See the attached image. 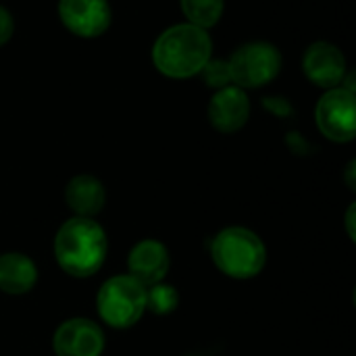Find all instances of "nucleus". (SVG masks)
I'll use <instances>...</instances> for the list:
<instances>
[{"label":"nucleus","mask_w":356,"mask_h":356,"mask_svg":"<svg viewBox=\"0 0 356 356\" xmlns=\"http://www.w3.org/2000/svg\"><path fill=\"white\" fill-rule=\"evenodd\" d=\"M232 81L238 88H261L277 77L282 54L269 42H250L238 48L227 60Z\"/></svg>","instance_id":"obj_5"},{"label":"nucleus","mask_w":356,"mask_h":356,"mask_svg":"<svg viewBox=\"0 0 356 356\" xmlns=\"http://www.w3.org/2000/svg\"><path fill=\"white\" fill-rule=\"evenodd\" d=\"M307 77L319 88H338L346 75V58L342 50L330 42H315L302 58Z\"/></svg>","instance_id":"obj_9"},{"label":"nucleus","mask_w":356,"mask_h":356,"mask_svg":"<svg viewBox=\"0 0 356 356\" xmlns=\"http://www.w3.org/2000/svg\"><path fill=\"white\" fill-rule=\"evenodd\" d=\"M215 267L234 280L257 277L267 263L263 240L246 227H225L211 242Z\"/></svg>","instance_id":"obj_3"},{"label":"nucleus","mask_w":356,"mask_h":356,"mask_svg":"<svg viewBox=\"0 0 356 356\" xmlns=\"http://www.w3.org/2000/svg\"><path fill=\"white\" fill-rule=\"evenodd\" d=\"M179 305V294L173 286L167 284H154L146 288V311L152 315H169L177 309Z\"/></svg>","instance_id":"obj_15"},{"label":"nucleus","mask_w":356,"mask_h":356,"mask_svg":"<svg viewBox=\"0 0 356 356\" xmlns=\"http://www.w3.org/2000/svg\"><path fill=\"white\" fill-rule=\"evenodd\" d=\"M250 115V100L246 92L238 86H225L209 102V121L215 129L223 134H234L242 129Z\"/></svg>","instance_id":"obj_11"},{"label":"nucleus","mask_w":356,"mask_h":356,"mask_svg":"<svg viewBox=\"0 0 356 356\" xmlns=\"http://www.w3.org/2000/svg\"><path fill=\"white\" fill-rule=\"evenodd\" d=\"M13 31H15V23H13L10 13L4 6H0V46L10 40Z\"/></svg>","instance_id":"obj_17"},{"label":"nucleus","mask_w":356,"mask_h":356,"mask_svg":"<svg viewBox=\"0 0 356 356\" xmlns=\"http://www.w3.org/2000/svg\"><path fill=\"white\" fill-rule=\"evenodd\" d=\"M171 267L169 250L159 240H142L138 242L127 257V275L140 282L144 288L161 284Z\"/></svg>","instance_id":"obj_10"},{"label":"nucleus","mask_w":356,"mask_h":356,"mask_svg":"<svg viewBox=\"0 0 356 356\" xmlns=\"http://www.w3.org/2000/svg\"><path fill=\"white\" fill-rule=\"evenodd\" d=\"M65 200H67V207L75 213V217L94 219L104 209L106 190L100 184V179L83 173V175H75L73 179H69L65 188Z\"/></svg>","instance_id":"obj_12"},{"label":"nucleus","mask_w":356,"mask_h":356,"mask_svg":"<svg viewBox=\"0 0 356 356\" xmlns=\"http://www.w3.org/2000/svg\"><path fill=\"white\" fill-rule=\"evenodd\" d=\"M54 259L71 277H90L106 261L108 238L100 223L86 217L67 219L54 236Z\"/></svg>","instance_id":"obj_1"},{"label":"nucleus","mask_w":356,"mask_h":356,"mask_svg":"<svg viewBox=\"0 0 356 356\" xmlns=\"http://www.w3.org/2000/svg\"><path fill=\"white\" fill-rule=\"evenodd\" d=\"M96 309L108 327L127 330L146 313V288L131 275L108 277L98 290Z\"/></svg>","instance_id":"obj_4"},{"label":"nucleus","mask_w":356,"mask_h":356,"mask_svg":"<svg viewBox=\"0 0 356 356\" xmlns=\"http://www.w3.org/2000/svg\"><path fill=\"white\" fill-rule=\"evenodd\" d=\"M225 8V0H181V10L188 19V23L209 29L213 27Z\"/></svg>","instance_id":"obj_14"},{"label":"nucleus","mask_w":356,"mask_h":356,"mask_svg":"<svg viewBox=\"0 0 356 356\" xmlns=\"http://www.w3.org/2000/svg\"><path fill=\"white\" fill-rule=\"evenodd\" d=\"M319 131L332 142H350L356 136L355 92L340 88L327 90L315 111Z\"/></svg>","instance_id":"obj_6"},{"label":"nucleus","mask_w":356,"mask_h":356,"mask_svg":"<svg viewBox=\"0 0 356 356\" xmlns=\"http://www.w3.org/2000/svg\"><path fill=\"white\" fill-rule=\"evenodd\" d=\"M38 282L35 263L23 252L0 254V290L10 296L27 294Z\"/></svg>","instance_id":"obj_13"},{"label":"nucleus","mask_w":356,"mask_h":356,"mask_svg":"<svg viewBox=\"0 0 356 356\" xmlns=\"http://www.w3.org/2000/svg\"><path fill=\"white\" fill-rule=\"evenodd\" d=\"M269 111H273L275 115H280V117H288V115H292V106H290V102L286 100V98H282V96H273V98H265V102H263Z\"/></svg>","instance_id":"obj_18"},{"label":"nucleus","mask_w":356,"mask_h":356,"mask_svg":"<svg viewBox=\"0 0 356 356\" xmlns=\"http://www.w3.org/2000/svg\"><path fill=\"white\" fill-rule=\"evenodd\" d=\"M213 42L207 29L192 23H179L165 29L152 46L154 67L173 79L198 75L211 60Z\"/></svg>","instance_id":"obj_2"},{"label":"nucleus","mask_w":356,"mask_h":356,"mask_svg":"<svg viewBox=\"0 0 356 356\" xmlns=\"http://www.w3.org/2000/svg\"><path fill=\"white\" fill-rule=\"evenodd\" d=\"M58 15L63 25L79 38L102 35L111 25L108 0H60Z\"/></svg>","instance_id":"obj_8"},{"label":"nucleus","mask_w":356,"mask_h":356,"mask_svg":"<svg viewBox=\"0 0 356 356\" xmlns=\"http://www.w3.org/2000/svg\"><path fill=\"white\" fill-rule=\"evenodd\" d=\"M355 213H356V204H350L348 213H346V229H348V236L350 240H355Z\"/></svg>","instance_id":"obj_19"},{"label":"nucleus","mask_w":356,"mask_h":356,"mask_svg":"<svg viewBox=\"0 0 356 356\" xmlns=\"http://www.w3.org/2000/svg\"><path fill=\"white\" fill-rule=\"evenodd\" d=\"M355 169H356V163L355 161H350V163H348V169H346V181H348V188H350V190H355L356 188Z\"/></svg>","instance_id":"obj_20"},{"label":"nucleus","mask_w":356,"mask_h":356,"mask_svg":"<svg viewBox=\"0 0 356 356\" xmlns=\"http://www.w3.org/2000/svg\"><path fill=\"white\" fill-rule=\"evenodd\" d=\"M104 346L102 327L86 317L63 321L52 336V350L56 356H100Z\"/></svg>","instance_id":"obj_7"},{"label":"nucleus","mask_w":356,"mask_h":356,"mask_svg":"<svg viewBox=\"0 0 356 356\" xmlns=\"http://www.w3.org/2000/svg\"><path fill=\"white\" fill-rule=\"evenodd\" d=\"M202 79L209 88H225L232 83V75H229V67H227V60H209L204 67H202Z\"/></svg>","instance_id":"obj_16"}]
</instances>
